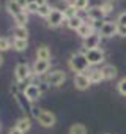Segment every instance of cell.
I'll use <instances>...</instances> for the list:
<instances>
[{
  "mask_svg": "<svg viewBox=\"0 0 126 134\" xmlns=\"http://www.w3.org/2000/svg\"><path fill=\"white\" fill-rule=\"evenodd\" d=\"M88 60L85 58V54H74V55H71V58H70V68L73 70V71H76L77 74L79 73H85L87 70H88Z\"/></svg>",
  "mask_w": 126,
  "mask_h": 134,
  "instance_id": "6da1fadb",
  "label": "cell"
},
{
  "mask_svg": "<svg viewBox=\"0 0 126 134\" xmlns=\"http://www.w3.org/2000/svg\"><path fill=\"white\" fill-rule=\"evenodd\" d=\"M85 58L88 60V65H99L104 62V51L99 47L85 51Z\"/></svg>",
  "mask_w": 126,
  "mask_h": 134,
  "instance_id": "7a4b0ae2",
  "label": "cell"
},
{
  "mask_svg": "<svg viewBox=\"0 0 126 134\" xmlns=\"http://www.w3.org/2000/svg\"><path fill=\"white\" fill-rule=\"evenodd\" d=\"M117 27H118L117 22H113V21H107V22H102V24H101L98 33L101 35V38H102V36H104V38H112V36L117 35Z\"/></svg>",
  "mask_w": 126,
  "mask_h": 134,
  "instance_id": "3957f363",
  "label": "cell"
},
{
  "mask_svg": "<svg viewBox=\"0 0 126 134\" xmlns=\"http://www.w3.org/2000/svg\"><path fill=\"white\" fill-rule=\"evenodd\" d=\"M46 21H47V25H49L50 29H57V27H60V25L63 24V21H65V16H63L61 11L52 8L50 14L46 18Z\"/></svg>",
  "mask_w": 126,
  "mask_h": 134,
  "instance_id": "277c9868",
  "label": "cell"
},
{
  "mask_svg": "<svg viewBox=\"0 0 126 134\" xmlns=\"http://www.w3.org/2000/svg\"><path fill=\"white\" fill-rule=\"evenodd\" d=\"M66 81V74L63 73V71H60V70H57V71H52L47 77H46V84H49V85H54V87H58V85H61L63 82Z\"/></svg>",
  "mask_w": 126,
  "mask_h": 134,
  "instance_id": "5b68a950",
  "label": "cell"
},
{
  "mask_svg": "<svg viewBox=\"0 0 126 134\" xmlns=\"http://www.w3.org/2000/svg\"><path fill=\"white\" fill-rule=\"evenodd\" d=\"M36 120L43 128H52L55 125V121H57L55 115L52 112H49V110H41V114H39V117Z\"/></svg>",
  "mask_w": 126,
  "mask_h": 134,
  "instance_id": "8992f818",
  "label": "cell"
},
{
  "mask_svg": "<svg viewBox=\"0 0 126 134\" xmlns=\"http://www.w3.org/2000/svg\"><path fill=\"white\" fill-rule=\"evenodd\" d=\"M30 73H32L30 66L27 63H19V65H16V68H14V76H16L18 82H24L25 79H28Z\"/></svg>",
  "mask_w": 126,
  "mask_h": 134,
  "instance_id": "52a82bcc",
  "label": "cell"
},
{
  "mask_svg": "<svg viewBox=\"0 0 126 134\" xmlns=\"http://www.w3.org/2000/svg\"><path fill=\"white\" fill-rule=\"evenodd\" d=\"M22 93H24V96L32 103V101L39 99V96H41V88H39V85H36V84H30V85L25 87V90H24Z\"/></svg>",
  "mask_w": 126,
  "mask_h": 134,
  "instance_id": "ba28073f",
  "label": "cell"
},
{
  "mask_svg": "<svg viewBox=\"0 0 126 134\" xmlns=\"http://www.w3.org/2000/svg\"><path fill=\"white\" fill-rule=\"evenodd\" d=\"M99 43H101V35L93 32L90 36H87V38L84 40V49H85V51L96 49V47H99Z\"/></svg>",
  "mask_w": 126,
  "mask_h": 134,
  "instance_id": "9c48e42d",
  "label": "cell"
},
{
  "mask_svg": "<svg viewBox=\"0 0 126 134\" xmlns=\"http://www.w3.org/2000/svg\"><path fill=\"white\" fill-rule=\"evenodd\" d=\"M74 85H76L77 90H87L91 85V82H90V79L85 73H79V74L74 76Z\"/></svg>",
  "mask_w": 126,
  "mask_h": 134,
  "instance_id": "30bf717a",
  "label": "cell"
},
{
  "mask_svg": "<svg viewBox=\"0 0 126 134\" xmlns=\"http://www.w3.org/2000/svg\"><path fill=\"white\" fill-rule=\"evenodd\" d=\"M87 16H88V19H90L91 22H99V21H102V18H104L106 14L102 13L101 7H90V8L87 10Z\"/></svg>",
  "mask_w": 126,
  "mask_h": 134,
  "instance_id": "8fae6325",
  "label": "cell"
},
{
  "mask_svg": "<svg viewBox=\"0 0 126 134\" xmlns=\"http://www.w3.org/2000/svg\"><path fill=\"white\" fill-rule=\"evenodd\" d=\"M49 66H50L49 60H36V62H35V65H33V71H32V73H33V74H36V76H41V74L47 73Z\"/></svg>",
  "mask_w": 126,
  "mask_h": 134,
  "instance_id": "7c38bea8",
  "label": "cell"
},
{
  "mask_svg": "<svg viewBox=\"0 0 126 134\" xmlns=\"http://www.w3.org/2000/svg\"><path fill=\"white\" fill-rule=\"evenodd\" d=\"M101 73H102V77L104 79L110 81V79H113L117 76V68H115L113 65H104L102 68H101Z\"/></svg>",
  "mask_w": 126,
  "mask_h": 134,
  "instance_id": "4fadbf2b",
  "label": "cell"
},
{
  "mask_svg": "<svg viewBox=\"0 0 126 134\" xmlns=\"http://www.w3.org/2000/svg\"><path fill=\"white\" fill-rule=\"evenodd\" d=\"M93 33V24H88V22H84L79 29H77V35L82 38V40H85L87 36H90Z\"/></svg>",
  "mask_w": 126,
  "mask_h": 134,
  "instance_id": "5bb4252c",
  "label": "cell"
},
{
  "mask_svg": "<svg viewBox=\"0 0 126 134\" xmlns=\"http://www.w3.org/2000/svg\"><path fill=\"white\" fill-rule=\"evenodd\" d=\"M7 10H8L10 14H13V18H14L16 14H19V13L24 11V8L16 2V0H8V2H7Z\"/></svg>",
  "mask_w": 126,
  "mask_h": 134,
  "instance_id": "9a60e30c",
  "label": "cell"
},
{
  "mask_svg": "<svg viewBox=\"0 0 126 134\" xmlns=\"http://www.w3.org/2000/svg\"><path fill=\"white\" fill-rule=\"evenodd\" d=\"M16 128L25 134V132L32 128V121H30V118H28V117H22V118H19V120L16 121Z\"/></svg>",
  "mask_w": 126,
  "mask_h": 134,
  "instance_id": "2e32d148",
  "label": "cell"
},
{
  "mask_svg": "<svg viewBox=\"0 0 126 134\" xmlns=\"http://www.w3.org/2000/svg\"><path fill=\"white\" fill-rule=\"evenodd\" d=\"M13 35H14V40H27L28 30H27V27H19V25H16V27L13 29Z\"/></svg>",
  "mask_w": 126,
  "mask_h": 134,
  "instance_id": "e0dca14e",
  "label": "cell"
},
{
  "mask_svg": "<svg viewBox=\"0 0 126 134\" xmlns=\"http://www.w3.org/2000/svg\"><path fill=\"white\" fill-rule=\"evenodd\" d=\"M50 58V51L47 46H39L36 49V60H49Z\"/></svg>",
  "mask_w": 126,
  "mask_h": 134,
  "instance_id": "ac0fdd59",
  "label": "cell"
},
{
  "mask_svg": "<svg viewBox=\"0 0 126 134\" xmlns=\"http://www.w3.org/2000/svg\"><path fill=\"white\" fill-rule=\"evenodd\" d=\"M82 24H84V19H82V18L79 16V14L66 21V25H68V27H70L71 30H76V32H77V29H79V27H81Z\"/></svg>",
  "mask_w": 126,
  "mask_h": 134,
  "instance_id": "d6986e66",
  "label": "cell"
},
{
  "mask_svg": "<svg viewBox=\"0 0 126 134\" xmlns=\"http://www.w3.org/2000/svg\"><path fill=\"white\" fill-rule=\"evenodd\" d=\"M87 76H88V79H90V82H91V84H99L101 81H104L101 70H93V71H90Z\"/></svg>",
  "mask_w": 126,
  "mask_h": 134,
  "instance_id": "ffe728a7",
  "label": "cell"
},
{
  "mask_svg": "<svg viewBox=\"0 0 126 134\" xmlns=\"http://www.w3.org/2000/svg\"><path fill=\"white\" fill-rule=\"evenodd\" d=\"M14 22H16V25H19V27H25V24L28 22V14H27L25 11L16 14V16H14Z\"/></svg>",
  "mask_w": 126,
  "mask_h": 134,
  "instance_id": "44dd1931",
  "label": "cell"
},
{
  "mask_svg": "<svg viewBox=\"0 0 126 134\" xmlns=\"http://www.w3.org/2000/svg\"><path fill=\"white\" fill-rule=\"evenodd\" d=\"M13 47L18 52H24L28 47V43H27V40H14L13 41Z\"/></svg>",
  "mask_w": 126,
  "mask_h": 134,
  "instance_id": "7402d4cb",
  "label": "cell"
},
{
  "mask_svg": "<svg viewBox=\"0 0 126 134\" xmlns=\"http://www.w3.org/2000/svg\"><path fill=\"white\" fill-rule=\"evenodd\" d=\"M70 134H87V128L82 123H76L70 128Z\"/></svg>",
  "mask_w": 126,
  "mask_h": 134,
  "instance_id": "603a6c76",
  "label": "cell"
},
{
  "mask_svg": "<svg viewBox=\"0 0 126 134\" xmlns=\"http://www.w3.org/2000/svg\"><path fill=\"white\" fill-rule=\"evenodd\" d=\"M50 11H52V8H50V5L49 3H46V5H43V7H38V16H41V18H47L49 14H50Z\"/></svg>",
  "mask_w": 126,
  "mask_h": 134,
  "instance_id": "cb8c5ba5",
  "label": "cell"
},
{
  "mask_svg": "<svg viewBox=\"0 0 126 134\" xmlns=\"http://www.w3.org/2000/svg\"><path fill=\"white\" fill-rule=\"evenodd\" d=\"M63 16H65V21H68V19H71V18L77 16V10L74 8V5H70L65 11H63Z\"/></svg>",
  "mask_w": 126,
  "mask_h": 134,
  "instance_id": "d4e9b609",
  "label": "cell"
},
{
  "mask_svg": "<svg viewBox=\"0 0 126 134\" xmlns=\"http://www.w3.org/2000/svg\"><path fill=\"white\" fill-rule=\"evenodd\" d=\"M73 5L77 11L79 10H87L88 8V0H73Z\"/></svg>",
  "mask_w": 126,
  "mask_h": 134,
  "instance_id": "484cf974",
  "label": "cell"
},
{
  "mask_svg": "<svg viewBox=\"0 0 126 134\" xmlns=\"http://www.w3.org/2000/svg\"><path fill=\"white\" fill-rule=\"evenodd\" d=\"M10 47H11V41L8 38H0V52L8 51Z\"/></svg>",
  "mask_w": 126,
  "mask_h": 134,
  "instance_id": "4316f807",
  "label": "cell"
},
{
  "mask_svg": "<svg viewBox=\"0 0 126 134\" xmlns=\"http://www.w3.org/2000/svg\"><path fill=\"white\" fill-rule=\"evenodd\" d=\"M99 7H101V10H102V13H104V14H109V13L113 10V7H112V2H110V0H107V2L101 3Z\"/></svg>",
  "mask_w": 126,
  "mask_h": 134,
  "instance_id": "83f0119b",
  "label": "cell"
},
{
  "mask_svg": "<svg viewBox=\"0 0 126 134\" xmlns=\"http://www.w3.org/2000/svg\"><path fill=\"white\" fill-rule=\"evenodd\" d=\"M117 88H118V93H120V95L126 96V77H123V79H121V81L118 82Z\"/></svg>",
  "mask_w": 126,
  "mask_h": 134,
  "instance_id": "f1b7e54d",
  "label": "cell"
},
{
  "mask_svg": "<svg viewBox=\"0 0 126 134\" xmlns=\"http://www.w3.org/2000/svg\"><path fill=\"white\" fill-rule=\"evenodd\" d=\"M24 11L28 14V13H38V5L35 3V2H32V3H27V7L24 8Z\"/></svg>",
  "mask_w": 126,
  "mask_h": 134,
  "instance_id": "f546056e",
  "label": "cell"
},
{
  "mask_svg": "<svg viewBox=\"0 0 126 134\" xmlns=\"http://www.w3.org/2000/svg\"><path fill=\"white\" fill-rule=\"evenodd\" d=\"M117 24H118V25H126V11L120 13L118 19H117Z\"/></svg>",
  "mask_w": 126,
  "mask_h": 134,
  "instance_id": "4dcf8cb0",
  "label": "cell"
},
{
  "mask_svg": "<svg viewBox=\"0 0 126 134\" xmlns=\"http://www.w3.org/2000/svg\"><path fill=\"white\" fill-rule=\"evenodd\" d=\"M117 35L126 36V25H118V27H117Z\"/></svg>",
  "mask_w": 126,
  "mask_h": 134,
  "instance_id": "1f68e13d",
  "label": "cell"
},
{
  "mask_svg": "<svg viewBox=\"0 0 126 134\" xmlns=\"http://www.w3.org/2000/svg\"><path fill=\"white\" fill-rule=\"evenodd\" d=\"M8 134H24V132H22V131H19V129L14 126V128H11V129L8 131Z\"/></svg>",
  "mask_w": 126,
  "mask_h": 134,
  "instance_id": "d6a6232c",
  "label": "cell"
},
{
  "mask_svg": "<svg viewBox=\"0 0 126 134\" xmlns=\"http://www.w3.org/2000/svg\"><path fill=\"white\" fill-rule=\"evenodd\" d=\"M35 3H36L38 7H43V5H46V3H47V0H35Z\"/></svg>",
  "mask_w": 126,
  "mask_h": 134,
  "instance_id": "836d02e7",
  "label": "cell"
},
{
  "mask_svg": "<svg viewBox=\"0 0 126 134\" xmlns=\"http://www.w3.org/2000/svg\"><path fill=\"white\" fill-rule=\"evenodd\" d=\"M16 2H18L22 8H25V7H27V0H16Z\"/></svg>",
  "mask_w": 126,
  "mask_h": 134,
  "instance_id": "e575fe53",
  "label": "cell"
},
{
  "mask_svg": "<svg viewBox=\"0 0 126 134\" xmlns=\"http://www.w3.org/2000/svg\"><path fill=\"white\" fill-rule=\"evenodd\" d=\"M2 62H3V58H2V55H0V65H2Z\"/></svg>",
  "mask_w": 126,
  "mask_h": 134,
  "instance_id": "d590c367",
  "label": "cell"
}]
</instances>
